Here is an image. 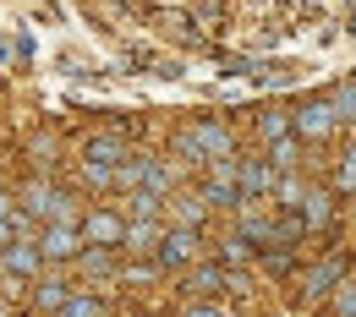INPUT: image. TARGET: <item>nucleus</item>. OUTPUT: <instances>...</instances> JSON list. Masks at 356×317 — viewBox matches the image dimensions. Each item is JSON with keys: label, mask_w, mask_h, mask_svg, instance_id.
<instances>
[{"label": "nucleus", "mask_w": 356, "mask_h": 317, "mask_svg": "<svg viewBox=\"0 0 356 317\" xmlns=\"http://www.w3.org/2000/svg\"><path fill=\"white\" fill-rule=\"evenodd\" d=\"M22 214H28V219H44V225H66V191L33 181L22 191Z\"/></svg>", "instance_id": "f257e3e1"}, {"label": "nucleus", "mask_w": 356, "mask_h": 317, "mask_svg": "<svg viewBox=\"0 0 356 317\" xmlns=\"http://www.w3.org/2000/svg\"><path fill=\"white\" fill-rule=\"evenodd\" d=\"M334 126H340V115H334L329 98H312V104H302L291 115V137H329Z\"/></svg>", "instance_id": "f03ea898"}, {"label": "nucleus", "mask_w": 356, "mask_h": 317, "mask_svg": "<svg viewBox=\"0 0 356 317\" xmlns=\"http://www.w3.org/2000/svg\"><path fill=\"white\" fill-rule=\"evenodd\" d=\"M77 246H83V230L77 225H44L39 230V257H44V263L77 257Z\"/></svg>", "instance_id": "7ed1b4c3"}, {"label": "nucleus", "mask_w": 356, "mask_h": 317, "mask_svg": "<svg viewBox=\"0 0 356 317\" xmlns=\"http://www.w3.org/2000/svg\"><path fill=\"white\" fill-rule=\"evenodd\" d=\"M268 186H274L268 159H241V164H236V191H241V203H247V197H264Z\"/></svg>", "instance_id": "20e7f679"}, {"label": "nucleus", "mask_w": 356, "mask_h": 317, "mask_svg": "<svg viewBox=\"0 0 356 317\" xmlns=\"http://www.w3.org/2000/svg\"><path fill=\"white\" fill-rule=\"evenodd\" d=\"M39 263H44V257H39V246H33V241H6V246H0V268H6V273L33 279V273H39Z\"/></svg>", "instance_id": "39448f33"}, {"label": "nucleus", "mask_w": 356, "mask_h": 317, "mask_svg": "<svg viewBox=\"0 0 356 317\" xmlns=\"http://www.w3.org/2000/svg\"><path fill=\"white\" fill-rule=\"evenodd\" d=\"M192 252H197V230H170V235L159 241V268H181V263H192Z\"/></svg>", "instance_id": "423d86ee"}, {"label": "nucleus", "mask_w": 356, "mask_h": 317, "mask_svg": "<svg viewBox=\"0 0 356 317\" xmlns=\"http://www.w3.org/2000/svg\"><path fill=\"white\" fill-rule=\"evenodd\" d=\"M340 273H346V257H323L318 268H307L302 290H307V295H329V290H340Z\"/></svg>", "instance_id": "0eeeda50"}, {"label": "nucleus", "mask_w": 356, "mask_h": 317, "mask_svg": "<svg viewBox=\"0 0 356 317\" xmlns=\"http://www.w3.org/2000/svg\"><path fill=\"white\" fill-rule=\"evenodd\" d=\"M121 235H127V225L115 214H88L83 219V241H93V246H121Z\"/></svg>", "instance_id": "6e6552de"}, {"label": "nucleus", "mask_w": 356, "mask_h": 317, "mask_svg": "<svg viewBox=\"0 0 356 317\" xmlns=\"http://www.w3.org/2000/svg\"><path fill=\"white\" fill-rule=\"evenodd\" d=\"M186 290H192L197 301H209V295H220V290H230V273H225V268H197L192 279H186Z\"/></svg>", "instance_id": "1a4fd4ad"}, {"label": "nucleus", "mask_w": 356, "mask_h": 317, "mask_svg": "<svg viewBox=\"0 0 356 317\" xmlns=\"http://www.w3.org/2000/svg\"><path fill=\"white\" fill-rule=\"evenodd\" d=\"M329 214H334L329 191H307V197H302V225H307V230H323V225H329Z\"/></svg>", "instance_id": "9d476101"}, {"label": "nucleus", "mask_w": 356, "mask_h": 317, "mask_svg": "<svg viewBox=\"0 0 356 317\" xmlns=\"http://www.w3.org/2000/svg\"><path fill=\"white\" fill-rule=\"evenodd\" d=\"M55 317H104V301H99L93 290H72V295H66V307H60Z\"/></svg>", "instance_id": "9b49d317"}, {"label": "nucleus", "mask_w": 356, "mask_h": 317, "mask_svg": "<svg viewBox=\"0 0 356 317\" xmlns=\"http://www.w3.org/2000/svg\"><path fill=\"white\" fill-rule=\"evenodd\" d=\"M66 295H72V290H66L60 279H39V284H33V301H39V312H49V317L66 307Z\"/></svg>", "instance_id": "f8f14e48"}, {"label": "nucleus", "mask_w": 356, "mask_h": 317, "mask_svg": "<svg viewBox=\"0 0 356 317\" xmlns=\"http://www.w3.org/2000/svg\"><path fill=\"white\" fill-rule=\"evenodd\" d=\"M291 164H296V137L268 142V170H291Z\"/></svg>", "instance_id": "ddd939ff"}, {"label": "nucleus", "mask_w": 356, "mask_h": 317, "mask_svg": "<svg viewBox=\"0 0 356 317\" xmlns=\"http://www.w3.org/2000/svg\"><path fill=\"white\" fill-rule=\"evenodd\" d=\"M329 104H334V115H340V121H356V83H340Z\"/></svg>", "instance_id": "4468645a"}, {"label": "nucleus", "mask_w": 356, "mask_h": 317, "mask_svg": "<svg viewBox=\"0 0 356 317\" xmlns=\"http://www.w3.org/2000/svg\"><path fill=\"white\" fill-rule=\"evenodd\" d=\"M258 132H264L268 142H280V137H291V115H280V110H268L264 121H258Z\"/></svg>", "instance_id": "2eb2a0df"}, {"label": "nucleus", "mask_w": 356, "mask_h": 317, "mask_svg": "<svg viewBox=\"0 0 356 317\" xmlns=\"http://www.w3.org/2000/svg\"><path fill=\"white\" fill-rule=\"evenodd\" d=\"M247 257H252V241L230 235V241H225V263H247Z\"/></svg>", "instance_id": "dca6fc26"}, {"label": "nucleus", "mask_w": 356, "mask_h": 317, "mask_svg": "<svg viewBox=\"0 0 356 317\" xmlns=\"http://www.w3.org/2000/svg\"><path fill=\"white\" fill-rule=\"evenodd\" d=\"M334 181H340V191H356V148L346 153V164H340V175H334Z\"/></svg>", "instance_id": "f3484780"}, {"label": "nucleus", "mask_w": 356, "mask_h": 317, "mask_svg": "<svg viewBox=\"0 0 356 317\" xmlns=\"http://www.w3.org/2000/svg\"><path fill=\"white\" fill-rule=\"evenodd\" d=\"M334 307H340V317H356V284H340V295H334Z\"/></svg>", "instance_id": "a211bd4d"}, {"label": "nucleus", "mask_w": 356, "mask_h": 317, "mask_svg": "<svg viewBox=\"0 0 356 317\" xmlns=\"http://www.w3.org/2000/svg\"><path fill=\"white\" fill-rule=\"evenodd\" d=\"M186 317H225L220 307H209V301H192V307H186Z\"/></svg>", "instance_id": "6ab92c4d"}]
</instances>
